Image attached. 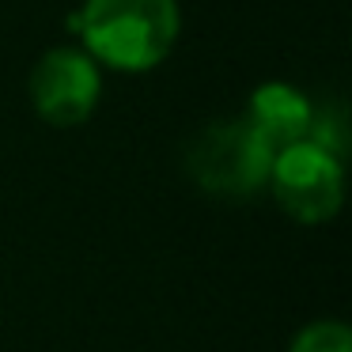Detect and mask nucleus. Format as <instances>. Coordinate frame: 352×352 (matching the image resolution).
<instances>
[{"mask_svg": "<svg viewBox=\"0 0 352 352\" xmlns=\"http://www.w3.org/2000/svg\"><path fill=\"white\" fill-rule=\"evenodd\" d=\"M76 46L118 76L155 72L182 38L178 0H80L69 16Z\"/></svg>", "mask_w": 352, "mask_h": 352, "instance_id": "1", "label": "nucleus"}, {"mask_svg": "<svg viewBox=\"0 0 352 352\" xmlns=\"http://www.w3.org/2000/svg\"><path fill=\"white\" fill-rule=\"evenodd\" d=\"M273 148L243 122L216 118L186 144V175L201 193L220 201H250L265 190Z\"/></svg>", "mask_w": 352, "mask_h": 352, "instance_id": "2", "label": "nucleus"}, {"mask_svg": "<svg viewBox=\"0 0 352 352\" xmlns=\"http://www.w3.org/2000/svg\"><path fill=\"white\" fill-rule=\"evenodd\" d=\"M344 155L318 140H296L273 155L265 190L288 220L322 228L344 208Z\"/></svg>", "mask_w": 352, "mask_h": 352, "instance_id": "3", "label": "nucleus"}, {"mask_svg": "<svg viewBox=\"0 0 352 352\" xmlns=\"http://www.w3.org/2000/svg\"><path fill=\"white\" fill-rule=\"evenodd\" d=\"M102 80H107V72L76 42L50 46L27 76L31 110L50 129H76V125L91 122V114L99 110Z\"/></svg>", "mask_w": 352, "mask_h": 352, "instance_id": "4", "label": "nucleus"}, {"mask_svg": "<svg viewBox=\"0 0 352 352\" xmlns=\"http://www.w3.org/2000/svg\"><path fill=\"white\" fill-rule=\"evenodd\" d=\"M314 110H318V102H314L303 87L288 84V80H265V84H258L250 91V99H246V107L239 118H243L276 155L280 148L311 137Z\"/></svg>", "mask_w": 352, "mask_h": 352, "instance_id": "5", "label": "nucleus"}, {"mask_svg": "<svg viewBox=\"0 0 352 352\" xmlns=\"http://www.w3.org/2000/svg\"><path fill=\"white\" fill-rule=\"evenodd\" d=\"M284 352H352V329L341 318H311L292 333Z\"/></svg>", "mask_w": 352, "mask_h": 352, "instance_id": "6", "label": "nucleus"}]
</instances>
